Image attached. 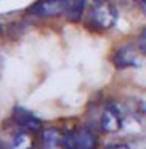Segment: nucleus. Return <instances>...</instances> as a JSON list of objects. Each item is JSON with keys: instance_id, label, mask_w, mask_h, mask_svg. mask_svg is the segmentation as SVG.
Returning <instances> with one entry per match:
<instances>
[{"instance_id": "9b49d317", "label": "nucleus", "mask_w": 146, "mask_h": 149, "mask_svg": "<svg viewBox=\"0 0 146 149\" xmlns=\"http://www.w3.org/2000/svg\"><path fill=\"white\" fill-rule=\"evenodd\" d=\"M137 2L140 3V6L143 8V11H145V14H146V0H137Z\"/></svg>"}, {"instance_id": "6e6552de", "label": "nucleus", "mask_w": 146, "mask_h": 149, "mask_svg": "<svg viewBox=\"0 0 146 149\" xmlns=\"http://www.w3.org/2000/svg\"><path fill=\"white\" fill-rule=\"evenodd\" d=\"M8 149H36V146L31 134L27 132V130H22L9 140Z\"/></svg>"}, {"instance_id": "20e7f679", "label": "nucleus", "mask_w": 146, "mask_h": 149, "mask_svg": "<svg viewBox=\"0 0 146 149\" xmlns=\"http://www.w3.org/2000/svg\"><path fill=\"white\" fill-rule=\"evenodd\" d=\"M123 126V118H121L120 110L115 106H107L101 113L100 118V127L107 134L118 132Z\"/></svg>"}, {"instance_id": "ddd939ff", "label": "nucleus", "mask_w": 146, "mask_h": 149, "mask_svg": "<svg viewBox=\"0 0 146 149\" xmlns=\"http://www.w3.org/2000/svg\"><path fill=\"white\" fill-rule=\"evenodd\" d=\"M0 31H2V30H0Z\"/></svg>"}, {"instance_id": "f03ea898", "label": "nucleus", "mask_w": 146, "mask_h": 149, "mask_svg": "<svg viewBox=\"0 0 146 149\" xmlns=\"http://www.w3.org/2000/svg\"><path fill=\"white\" fill-rule=\"evenodd\" d=\"M117 9L107 2H98L90 9V22L101 30H109L117 22Z\"/></svg>"}, {"instance_id": "39448f33", "label": "nucleus", "mask_w": 146, "mask_h": 149, "mask_svg": "<svg viewBox=\"0 0 146 149\" xmlns=\"http://www.w3.org/2000/svg\"><path fill=\"white\" fill-rule=\"evenodd\" d=\"M14 121L20 126L23 130L30 134H34V132H39L42 129V121L39 118H36L33 113H30L28 110L25 109H17L14 110Z\"/></svg>"}, {"instance_id": "f257e3e1", "label": "nucleus", "mask_w": 146, "mask_h": 149, "mask_svg": "<svg viewBox=\"0 0 146 149\" xmlns=\"http://www.w3.org/2000/svg\"><path fill=\"white\" fill-rule=\"evenodd\" d=\"M98 140L87 127L75 129L64 135V149H95Z\"/></svg>"}, {"instance_id": "f8f14e48", "label": "nucleus", "mask_w": 146, "mask_h": 149, "mask_svg": "<svg viewBox=\"0 0 146 149\" xmlns=\"http://www.w3.org/2000/svg\"><path fill=\"white\" fill-rule=\"evenodd\" d=\"M98 2H106V0H96V3H98Z\"/></svg>"}, {"instance_id": "1a4fd4ad", "label": "nucleus", "mask_w": 146, "mask_h": 149, "mask_svg": "<svg viewBox=\"0 0 146 149\" xmlns=\"http://www.w3.org/2000/svg\"><path fill=\"white\" fill-rule=\"evenodd\" d=\"M84 9H86V3L84 0H68L67 8H65V16L70 22H79L84 16Z\"/></svg>"}, {"instance_id": "0eeeda50", "label": "nucleus", "mask_w": 146, "mask_h": 149, "mask_svg": "<svg viewBox=\"0 0 146 149\" xmlns=\"http://www.w3.org/2000/svg\"><path fill=\"white\" fill-rule=\"evenodd\" d=\"M42 149H64V135L59 129L48 127L42 132Z\"/></svg>"}, {"instance_id": "423d86ee", "label": "nucleus", "mask_w": 146, "mask_h": 149, "mask_svg": "<svg viewBox=\"0 0 146 149\" xmlns=\"http://www.w3.org/2000/svg\"><path fill=\"white\" fill-rule=\"evenodd\" d=\"M114 64L117 68H128L137 65V53L132 45H124L118 48L114 54Z\"/></svg>"}, {"instance_id": "9d476101", "label": "nucleus", "mask_w": 146, "mask_h": 149, "mask_svg": "<svg viewBox=\"0 0 146 149\" xmlns=\"http://www.w3.org/2000/svg\"><path fill=\"white\" fill-rule=\"evenodd\" d=\"M138 50L146 54V26L142 30V33L138 36Z\"/></svg>"}, {"instance_id": "7ed1b4c3", "label": "nucleus", "mask_w": 146, "mask_h": 149, "mask_svg": "<svg viewBox=\"0 0 146 149\" xmlns=\"http://www.w3.org/2000/svg\"><path fill=\"white\" fill-rule=\"evenodd\" d=\"M68 0H39L31 6L30 11L39 17H56L65 13Z\"/></svg>"}]
</instances>
